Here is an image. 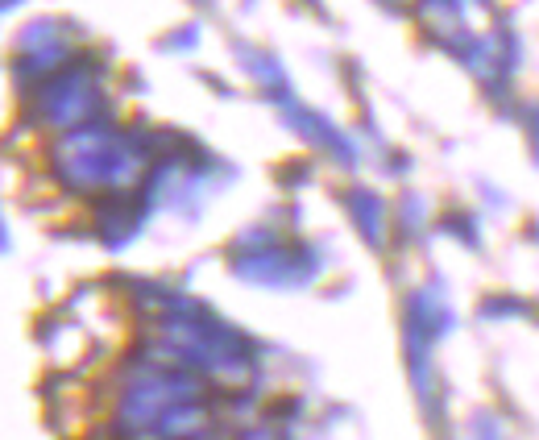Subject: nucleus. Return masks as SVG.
<instances>
[{
	"label": "nucleus",
	"instance_id": "obj_1",
	"mask_svg": "<svg viewBox=\"0 0 539 440\" xmlns=\"http://www.w3.org/2000/svg\"><path fill=\"white\" fill-rule=\"evenodd\" d=\"M9 241H13V233H9V225H5V212H0V254L9 250Z\"/></svg>",
	"mask_w": 539,
	"mask_h": 440
}]
</instances>
